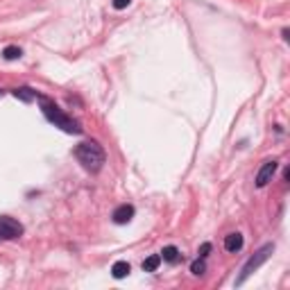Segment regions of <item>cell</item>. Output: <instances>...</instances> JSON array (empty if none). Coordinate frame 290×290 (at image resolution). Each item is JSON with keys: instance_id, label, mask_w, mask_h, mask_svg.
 Listing matches in <instances>:
<instances>
[{"instance_id": "obj_13", "label": "cell", "mask_w": 290, "mask_h": 290, "mask_svg": "<svg viewBox=\"0 0 290 290\" xmlns=\"http://www.w3.org/2000/svg\"><path fill=\"white\" fill-rule=\"evenodd\" d=\"M191 272H193V275H195V277H202V275H204V272H207V263H204V259H202V256H200V259H197V261H193Z\"/></svg>"}, {"instance_id": "obj_1", "label": "cell", "mask_w": 290, "mask_h": 290, "mask_svg": "<svg viewBox=\"0 0 290 290\" xmlns=\"http://www.w3.org/2000/svg\"><path fill=\"white\" fill-rule=\"evenodd\" d=\"M39 102H41V111H43V116L54 125V127H59L61 132H66V134H82V127H79L77 120H75L73 116H68V113L61 111L50 98L39 95Z\"/></svg>"}, {"instance_id": "obj_5", "label": "cell", "mask_w": 290, "mask_h": 290, "mask_svg": "<svg viewBox=\"0 0 290 290\" xmlns=\"http://www.w3.org/2000/svg\"><path fill=\"white\" fill-rule=\"evenodd\" d=\"M277 168H279V163H277V161H266V163H263L261 170H259V175H256V186H259V188L268 186V184L272 182V177H275Z\"/></svg>"}, {"instance_id": "obj_7", "label": "cell", "mask_w": 290, "mask_h": 290, "mask_svg": "<svg viewBox=\"0 0 290 290\" xmlns=\"http://www.w3.org/2000/svg\"><path fill=\"white\" fill-rule=\"evenodd\" d=\"M225 250L231 252V254H236V252L243 250V236L238 234V231H234V234L225 236Z\"/></svg>"}, {"instance_id": "obj_4", "label": "cell", "mask_w": 290, "mask_h": 290, "mask_svg": "<svg viewBox=\"0 0 290 290\" xmlns=\"http://www.w3.org/2000/svg\"><path fill=\"white\" fill-rule=\"evenodd\" d=\"M23 236V225L14 218L0 216V241H14Z\"/></svg>"}, {"instance_id": "obj_16", "label": "cell", "mask_w": 290, "mask_h": 290, "mask_svg": "<svg viewBox=\"0 0 290 290\" xmlns=\"http://www.w3.org/2000/svg\"><path fill=\"white\" fill-rule=\"evenodd\" d=\"M0 95H2V91H0Z\"/></svg>"}, {"instance_id": "obj_15", "label": "cell", "mask_w": 290, "mask_h": 290, "mask_svg": "<svg viewBox=\"0 0 290 290\" xmlns=\"http://www.w3.org/2000/svg\"><path fill=\"white\" fill-rule=\"evenodd\" d=\"M129 2H132V0H113V7H116V9H125Z\"/></svg>"}, {"instance_id": "obj_8", "label": "cell", "mask_w": 290, "mask_h": 290, "mask_svg": "<svg viewBox=\"0 0 290 290\" xmlns=\"http://www.w3.org/2000/svg\"><path fill=\"white\" fill-rule=\"evenodd\" d=\"M161 261H166V263H179L182 261V254H179V250L175 245H166L163 247V252H161Z\"/></svg>"}, {"instance_id": "obj_12", "label": "cell", "mask_w": 290, "mask_h": 290, "mask_svg": "<svg viewBox=\"0 0 290 290\" xmlns=\"http://www.w3.org/2000/svg\"><path fill=\"white\" fill-rule=\"evenodd\" d=\"M20 54H23V50H20L18 45H7V48L2 50V57H5L7 61H14V59H18Z\"/></svg>"}, {"instance_id": "obj_14", "label": "cell", "mask_w": 290, "mask_h": 290, "mask_svg": "<svg viewBox=\"0 0 290 290\" xmlns=\"http://www.w3.org/2000/svg\"><path fill=\"white\" fill-rule=\"evenodd\" d=\"M209 252H211V243H204V245H202V247H200V252H197V254H200V256H202V259H204V256H207V254H209Z\"/></svg>"}, {"instance_id": "obj_9", "label": "cell", "mask_w": 290, "mask_h": 290, "mask_svg": "<svg viewBox=\"0 0 290 290\" xmlns=\"http://www.w3.org/2000/svg\"><path fill=\"white\" fill-rule=\"evenodd\" d=\"M14 95L18 100H23V102H34V100L39 98V93H36L34 89H30V86H18V89L14 91Z\"/></svg>"}, {"instance_id": "obj_2", "label": "cell", "mask_w": 290, "mask_h": 290, "mask_svg": "<svg viewBox=\"0 0 290 290\" xmlns=\"http://www.w3.org/2000/svg\"><path fill=\"white\" fill-rule=\"evenodd\" d=\"M75 157H77V161L82 163L84 168L89 172H100L104 166V159H107V154H104L102 145L95 141H82L75 148Z\"/></svg>"}, {"instance_id": "obj_11", "label": "cell", "mask_w": 290, "mask_h": 290, "mask_svg": "<svg viewBox=\"0 0 290 290\" xmlns=\"http://www.w3.org/2000/svg\"><path fill=\"white\" fill-rule=\"evenodd\" d=\"M159 266H161V254H152L143 261V270L145 272H157Z\"/></svg>"}, {"instance_id": "obj_10", "label": "cell", "mask_w": 290, "mask_h": 290, "mask_svg": "<svg viewBox=\"0 0 290 290\" xmlns=\"http://www.w3.org/2000/svg\"><path fill=\"white\" fill-rule=\"evenodd\" d=\"M129 270H132V268H129L127 261H116V263L111 266V275L116 277V279H123V277H127Z\"/></svg>"}, {"instance_id": "obj_3", "label": "cell", "mask_w": 290, "mask_h": 290, "mask_svg": "<svg viewBox=\"0 0 290 290\" xmlns=\"http://www.w3.org/2000/svg\"><path fill=\"white\" fill-rule=\"evenodd\" d=\"M272 252H275V245H272V243H268V245H263L261 247L259 252H256L254 256H252L250 261H247L245 266H243V272H241V277H238L236 279V286H243L247 281V277H252V272L254 270H259L261 266H263V263H266L268 259H270V254Z\"/></svg>"}, {"instance_id": "obj_6", "label": "cell", "mask_w": 290, "mask_h": 290, "mask_svg": "<svg viewBox=\"0 0 290 290\" xmlns=\"http://www.w3.org/2000/svg\"><path fill=\"white\" fill-rule=\"evenodd\" d=\"M111 218H113L116 225H127V222L134 218V207H132V204H120V207L113 211Z\"/></svg>"}]
</instances>
